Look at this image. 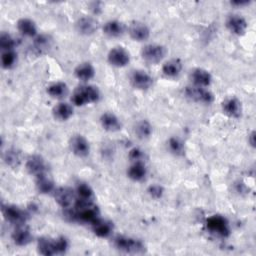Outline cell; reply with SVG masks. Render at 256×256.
<instances>
[{
	"mask_svg": "<svg viewBox=\"0 0 256 256\" xmlns=\"http://www.w3.org/2000/svg\"><path fill=\"white\" fill-rule=\"evenodd\" d=\"M23 225L17 226V228L12 233V240L18 246H25L29 244L32 240V235L30 233V230Z\"/></svg>",
	"mask_w": 256,
	"mask_h": 256,
	"instance_id": "ac0fdd59",
	"label": "cell"
},
{
	"mask_svg": "<svg viewBox=\"0 0 256 256\" xmlns=\"http://www.w3.org/2000/svg\"><path fill=\"white\" fill-rule=\"evenodd\" d=\"M190 78L195 86L204 88L208 87L212 82V76L210 72L203 68H196L193 71H191Z\"/></svg>",
	"mask_w": 256,
	"mask_h": 256,
	"instance_id": "9a60e30c",
	"label": "cell"
},
{
	"mask_svg": "<svg viewBox=\"0 0 256 256\" xmlns=\"http://www.w3.org/2000/svg\"><path fill=\"white\" fill-rule=\"evenodd\" d=\"M92 230L96 236L100 238H106L111 234L113 226L112 223L99 218L94 223H92Z\"/></svg>",
	"mask_w": 256,
	"mask_h": 256,
	"instance_id": "7402d4cb",
	"label": "cell"
},
{
	"mask_svg": "<svg viewBox=\"0 0 256 256\" xmlns=\"http://www.w3.org/2000/svg\"><path fill=\"white\" fill-rule=\"evenodd\" d=\"M100 123L103 129L109 132H115L121 129V123L118 117L111 112L103 113L100 117Z\"/></svg>",
	"mask_w": 256,
	"mask_h": 256,
	"instance_id": "e0dca14e",
	"label": "cell"
},
{
	"mask_svg": "<svg viewBox=\"0 0 256 256\" xmlns=\"http://www.w3.org/2000/svg\"><path fill=\"white\" fill-rule=\"evenodd\" d=\"M19 32L28 37H34L37 34V27L33 20L29 18H21L17 22Z\"/></svg>",
	"mask_w": 256,
	"mask_h": 256,
	"instance_id": "cb8c5ba5",
	"label": "cell"
},
{
	"mask_svg": "<svg viewBox=\"0 0 256 256\" xmlns=\"http://www.w3.org/2000/svg\"><path fill=\"white\" fill-rule=\"evenodd\" d=\"M168 147H169V150L177 156H181L184 154V151H185L184 143L178 137H170L168 140Z\"/></svg>",
	"mask_w": 256,
	"mask_h": 256,
	"instance_id": "1f68e13d",
	"label": "cell"
},
{
	"mask_svg": "<svg viewBox=\"0 0 256 256\" xmlns=\"http://www.w3.org/2000/svg\"><path fill=\"white\" fill-rule=\"evenodd\" d=\"M74 74L79 80L86 82L95 76V68L91 63L83 62L75 67Z\"/></svg>",
	"mask_w": 256,
	"mask_h": 256,
	"instance_id": "d6986e66",
	"label": "cell"
},
{
	"mask_svg": "<svg viewBox=\"0 0 256 256\" xmlns=\"http://www.w3.org/2000/svg\"><path fill=\"white\" fill-rule=\"evenodd\" d=\"M15 46V40L14 38L5 32H2L0 35V47L4 51H10L14 48Z\"/></svg>",
	"mask_w": 256,
	"mask_h": 256,
	"instance_id": "e575fe53",
	"label": "cell"
},
{
	"mask_svg": "<svg viewBox=\"0 0 256 256\" xmlns=\"http://www.w3.org/2000/svg\"><path fill=\"white\" fill-rule=\"evenodd\" d=\"M114 246L122 252L131 254L142 253L145 250V247L140 240L127 236H117L114 239Z\"/></svg>",
	"mask_w": 256,
	"mask_h": 256,
	"instance_id": "7a4b0ae2",
	"label": "cell"
},
{
	"mask_svg": "<svg viewBox=\"0 0 256 256\" xmlns=\"http://www.w3.org/2000/svg\"><path fill=\"white\" fill-rule=\"evenodd\" d=\"M129 35L135 41H146L150 37L149 27L140 21H134L129 26Z\"/></svg>",
	"mask_w": 256,
	"mask_h": 256,
	"instance_id": "7c38bea8",
	"label": "cell"
},
{
	"mask_svg": "<svg viewBox=\"0 0 256 256\" xmlns=\"http://www.w3.org/2000/svg\"><path fill=\"white\" fill-rule=\"evenodd\" d=\"M226 26L231 33L235 35H243L248 28V23L244 17L233 14L227 18Z\"/></svg>",
	"mask_w": 256,
	"mask_h": 256,
	"instance_id": "8fae6325",
	"label": "cell"
},
{
	"mask_svg": "<svg viewBox=\"0 0 256 256\" xmlns=\"http://www.w3.org/2000/svg\"><path fill=\"white\" fill-rule=\"evenodd\" d=\"M222 110L227 116L237 118L241 116L242 105L236 97H229L222 102Z\"/></svg>",
	"mask_w": 256,
	"mask_h": 256,
	"instance_id": "5bb4252c",
	"label": "cell"
},
{
	"mask_svg": "<svg viewBox=\"0 0 256 256\" xmlns=\"http://www.w3.org/2000/svg\"><path fill=\"white\" fill-rule=\"evenodd\" d=\"M52 114L59 121H67L73 115V107L66 102H60L53 107Z\"/></svg>",
	"mask_w": 256,
	"mask_h": 256,
	"instance_id": "ffe728a7",
	"label": "cell"
},
{
	"mask_svg": "<svg viewBox=\"0 0 256 256\" xmlns=\"http://www.w3.org/2000/svg\"><path fill=\"white\" fill-rule=\"evenodd\" d=\"M166 48L160 44H147L141 50L142 58L151 64L159 63L166 55Z\"/></svg>",
	"mask_w": 256,
	"mask_h": 256,
	"instance_id": "3957f363",
	"label": "cell"
},
{
	"mask_svg": "<svg viewBox=\"0 0 256 256\" xmlns=\"http://www.w3.org/2000/svg\"><path fill=\"white\" fill-rule=\"evenodd\" d=\"M2 212H3L4 218L7 221L17 226L23 225L27 220V214L25 213V211H23L22 209H20L15 205L3 206Z\"/></svg>",
	"mask_w": 256,
	"mask_h": 256,
	"instance_id": "8992f818",
	"label": "cell"
},
{
	"mask_svg": "<svg viewBox=\"0 0 256 256\" xmlns=\"http://www.w3.org/2000/svg\"><path fill=\"white\" fill-rule=\"evenodd\" d=\"M37 249L41 255L52 256L56 254L54 247V239L50 238H40L37 242Z\"/></svg>",
	"mask_w": 256,
	"mask_h": 256,
	"instance_id": "f1b7e54d",
	"label": "cell"
},
{
	"mask_svg": "<svg viewBox=\"0 0 256 256\" xmlns=\"http://www.w3.org/2000/svg\"><path fill=\"white\" fill-rule=\"evenodd\" d=\"M53 193L55 201L62 208H69L75 200V193L69 187H59Z\"/></svg>",
	"mask_w": 256,
	"mask_h": 256,
	"instance_id": "9c48e42d",
	"label": "cell"
},
{
	"mask_svg": "<svg viewBox=\"0 0 256 256\" xmlns=\"http://www.w3.org/2000/svg\"><path fill=\"white\" fill-rule=\"evenodd\" d=\"M97 21L90 16H83L76 22V29L80 34L91 35L97 30Z\"/></svg>",
	"mask_w": 256,
	"mask_h": 256,
	"instance_id": "2e32d148",
	"label": "cell"
},
{
	"mask_svg": "<svg viewBox=\"0 0 256 256\" xmlns=\"http://www.w3.org/2000/svg\"><path fill=\"white\" fill-rule=\"evenodd\" d=\"M54 247H55L56 254H63L67 251L69 247L68 240L63 236L57 237L56 239H54Z\"/></svg>",
	"mask_w": 256,
	"mask_h": 256,
	"instance_id": "d590c367",
	"label": "cell"
},
{
	"mask_svg": "<svg viewBox=\"0 0 256 256\" xmlns=\"http://www.w3.org/2000/svg\"><path fill=\"white\" fill-rule=\"evenodd\" d=\"M182 70V62L179 59H170L162 66V72L167 77H176Z\"/></svg>",
	"mask_w": 256,
	"mask_h": 256,
	"instance_id": "d4e9b609",
	"label": "cell"
},
{
	"mask_svg": "<svg viewBox=\"0 0 256 256\" xmlns=\"http://www.w3.org/2000/svg\"><path fill=\"white\" fill-rule=\"evenodd\" d=\"M47 93L49 96H51L52 98H63L67 95L68 93V87L66 85V83L61 82V81H57L54 83H51L47 89H46Z\"/></svg>",
	"mask_w": 256,
	"mask_h": 256,
	"instance_id": "83f0119b",
	"label": "cell"
},
{
	"mask_svg": "<svg viewBox=\"0 0 256 256\" xmlns=\"http://www.w3.org/2000/svg\"><path fill=\"white\" fill-rule=\"evenodd\" d=\"M128 158L132 161V162H142L143 158H144V152L137 147L132 148L129 153H128Z\"/></svg>",
	"mask_w": 256,
	"mask_h": 256,
	"instance_id": "8d00e7d4",
	"label": "cell"
},
{
	"mask_svg": "<svg viewBox=\"0 0 256 256\" xmlns=\"http://www.w3.org/2000/svg\"><path fill=\"white\" fill-rule=\"evenodd\" d=\"M147 173L146 167L143 162H133L127 170L128 177L133 181H141L145 178Z\"/></svg>",
	"mask_w": 256,
	"mask_h": 256,
	"instance_id": "484cf974",
	"label": "cell"
},
{
	"mask_svg": "<svg viewBox=\"0 0 256 256\" xmlns=\"http://www.w3.org/2000/svg\"><path fill=\"white\" fill-rule=\"evenodd\" d=\"M185 95L192 101H195L198 103L210 104L214 101V95L210 90L204 87H199L195 85L187 86L185 88Z\"/></svg>",
	"mask_w": 256,
	"mask_h": 256,
	"instance_id": "277c9868",
	"label": "cell"
},
{
	"mask_svg": "<svg viewBox=\"0 0 256 256\" xmlns=\"http://www.w3.org/2000/svg\"><path fill=\"white\" fill-rule=\"evenodd\" d=\"M100 98V91L96 86L84 85L77 87L72 94L71 101L76 106H83L88 103L97 102Z\"/></svg>",
	"mask_w": 256,
	"mask_h": 256,
	"instance_id": "6da1fadb",
	"label": "cell"
},
{
	"mask_svg": "<svg viewBox=\"0 0 256 256\" xmlns=\"http://www.w3.org/2000/svg\"><path fill=\"white\" fill-rule=\"evenodd\" d=\"M248 142H249V144H250L252 147L255 146V132H254V131H252V132L249 134V136H248Z\"/></svg>",
	"mask_w": 256,
	"mask_h": 256,
	"instance_id": "f35d334b",
	"label": "cell"
},
{
	"mask_svg": "<svg viewBox=\"0 0 256 256\" xmlns=\"http://www.w3.org/2000/svg\"><path fill=\"white\" fill-rule=\"evenodd\" d=\"M135 133L140 139H146L152 133V126L148 121L141 120L135 126Z\"/></svg>",
	"mask_w": 256,
	"mask_h": 256,
	"instance_id": "4dcf8cb0",
	"label": "cell"
},
{
	"mask_svg": "<svg viewBox=\"0 0 256 256\" xmlns=\"http://www.w3.org/2000/svg\"><path fill=\"white\" fill-rule=\"evenodd\" d=\"M52 47V38L49 35L41 34L38 35L33 42V49L37 54L47 53Z\"/></svg>",
	"mask_w": 256,
	"mask_h": 256,
	"instance_id": "44dd1931",
	"label": "cell"
},
{
	"mask_svg": "<svg viewBox=\"0 0 256 256\" xmlns=\"http://www.w3.org/2000/svg\"><path fill=\"white\" fill-rule=\"evenodd\" d=\"M131 84L140 90H146L153 84V78L143 70H135L130 76Z\"/></svg>",
	"mask_w": 256,
	"mask_h": 256,
	"instance_id": "30bf717a",
	"label": "cell"
},
{
	"mask_svg": "<svg viewBox=\"0 0 256 256\" xmlns=\"http://www.w3.org/2000/svg\"><path fill=\"white\" fill-rule=\"evenodd\" d=\"M206 225H207V228L211 232L216 233L217 235L226 237L230 233V229H229L227 220L220 215H213V216L209 217L207 219Z\"/></svg>",
	"mask_w": 256,
	"mask_h": 256,
	"instance_id": "52a82bcc",
	"label": "cell"
},
{
	"mask_svg": "<svg viewBox=\"0 0 256 256\" xmlns=\"http://www.w3.org/2000/svg\"><path fill=\"white\" fill-rule=\"evenodd\" d=\"M248 3H249V2H247V1H240V2H239V1H236V2H233L232 4H234V5H240V6H241V5H246V4H248Z\"/></svg>",
	"mask_w": 256,
	"mask_h": 256,
	"instance_id": "ab89813d",
	"label": "cell"
},
{
	"mask_svg": "<svg viewBox=\"0 0 256 256\" xmlns=\"http://www.w3.org/2000/svg\"><path fill=\"white\" fill-rule=\"evenodd\" d=\"M69 147L72 153L78 157H86L90 152V146L87 139L79 134L71 137Z\"/></svg>",
	"mask_w": 256,
	"mask_h": 256,
	"instance_id": "ba28073f",
	"label": "cell"
},
{
	"mask_svg": "<svg viewBox=\"0 0 256 256\" xmlns=\"http://www.w3.org/2000/svg\"><path fill=\"white\" fill-rule=\"evenodd\" d=\"M76 193L78 195V199L85 201H93L94 192L87 183H79L76 187Z\"/></svg>",
	"mask_w": 256,
	"mask_h": 256,
	"instance_id": "f546056e",
	"label": "cell"
},
{
	"mask_svg": "<svg viewBox=\"0 0 256 256\" xmlns=\"http://www.w3.org/2000/svg\"><path fill=\"white\" fill-rule=\"evenodd\" d=\"M147 192L149 193V195L152 197V198H155V199H159L160 197H162L163 193H164V189L161 185L159 184H152L148 187V190Z\"/></svg>",
	"mask_w": 256,
	"mask_h": 256,
	"instance_id": "74e56055",
	"label": "cell"
},
{
	"mask_svg": "<svg viewBox=\"0 0 256 256\" xmlns=\"http://www.w3.org/2000/svg\"><path fill=\"white\" fill-rule=\"evenodd\" d=\"M107 60L110 65L115 67H124L130 61L129 52L121 46L112 48L107 55Z\"/></svg>",
	"mask_w": 256,
	"mask_h": 256,
	"instance_id": "5b68a950",
	"label": "cell"
},
{
	"mask_svg": "<svg viewBox=\"0 0 256 256\" xmlns=\"http://www.w3.org/2000/svg\"><path fill=\"white\" fill-rule=\"evenodd\" d=\"M124 26L118 20H109L103 25V33L109 37H118L123 34Z\"/></svg>",
	"mask_w": 256,
	"mask_h": 256,
	"instance_id": "4316f807",
	"label": "cell"
},
{
	"mask_svg": "<svg viewBox=\"0 0 256 256\" xmlns=\"http://www.w3.org/2000/svg\"><path fill=\"white\" fill-rule=\"evenodd\" d=\"M4 161L9 166H17L20 163V154L15 149H9L4 154Z\"/></svg>",
	"mask_w": 256,
	"mask_h": 256,
	"instance_id": "836d02e7",
	"label": "cell"
},
{
	"mask_svg": "<svg viewBox=\"0 0 256 256\" xmlns=\"http://www.w3.org/2000/svg\"><path fill=\"white\" fill-rule=\"evenodd\" d=\"M36 188L42 194H48L55 190L53 180L46 173L36 177Z\"/></svg>",
	"mask_w": 256,
	"mask_h": 256,
	"instance_id": "603a6c76",
	"label": "cell"
},
{
	"mask_svg": "<svg viewBox=\"0 0 256 256\" xmlns=\"http://www.w3.org/2000/svg\"><path fill=\"white\" fill-rule=\"evenodd\" d=\"M17 61V54L13 51H4L1 56V65L5 69L12 68Z\"/></svg>",
	"mask_w": 256,
	"mask_h": 256,
	"instance_id": "d6a6232c",
	"label": "cell"
},
{
	"mask_svg": "<svg viewBox=\"0 0 256 256\" xmlns=\"http://www.w3.org/2000/svg\"><path fill=\"white\" fill-rule=\"evenodd\" d=\"M26 170L35 177L46 173L45 160L40 155H32L26 161Z\"/></svg>",
	"mask_w": 256,
	"mask_h": 256,
	"instance_id": "4fadbf2b",
	"label": "cell"
}]
</instances>
